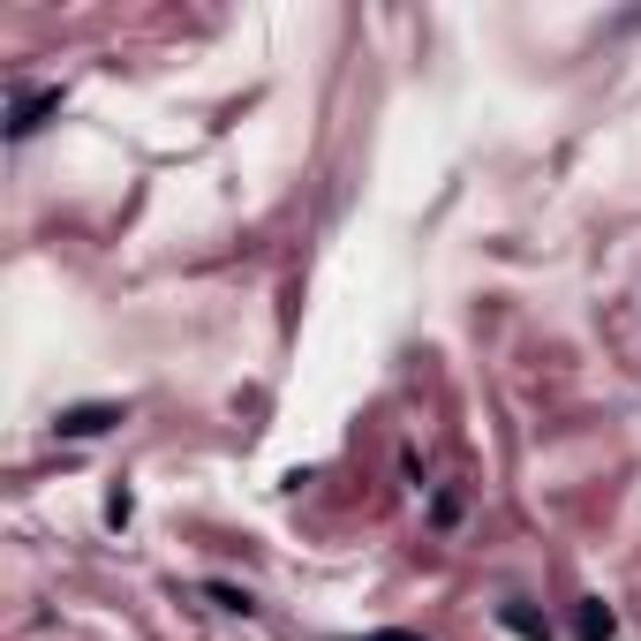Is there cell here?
Masks as SVG:
<instances>
[{"label":"cell","instance_id":"cell-1","mask_svg":"<svg viewBox=\"0 0 641 641\" xmlns=\"http://www.w3.org/2000/svg\"><path fill=\"white\" fill-rule=\"evenodd\" d=\"M61 114V84H15V114H8V137H38L46 121Z\"/></svg>","mask_w":641,"mask_h":641},{"label":"cell","instance_id":"cell-2","mask_svg":"<svg viewBox=\"0 0 641 641\" xmlns=\"http://www.w3.org/2000/svg\"><path fill=\"white\" fill-rule=\"evenodd\" d=\"M114 423H121V408H114V400H91V408H61L53 431H61V438H106Z\"/></svg>","mask_w":641,"mask_h":641},{"label":"cell","instance_id":"cell-3","mask_svg":"<svg viewBox=\"0 0 641 641\" xmlns=\"http://www.w3.org/2000/svg\"><path fill=\"white\" fill-rule=\"evenodd\" d=\"M498 627H505V634H521V641H551V619H536L521 597H513V604H498Z\"/></svg>","mask_w":641,"mask_h":641},{"label":"cell","instance_id":"cell-4","mask_svg":"<svg viewBox=\"0 0 641 641\" xmlns=\"http://www.w3.org/2000/svg\"><path fill=\"white\" fill-rule=\"evenodd\" d=\"M612 634H619V619H612V612H604V604L589 597V604L574 612V641H612Z\"/></svg>","mask_w":641,"mask_h":641},{"label":"cell","instance_id":"cell-5","mask_svg":"<svg viewBox=\"0 0 641 641\" xmlns=\"http://www.w3.org/2000/svg\"><path fill=\"white\" fill-rule=\"evenodd\" d=\"M204 597H211L219 612H242V619L257 612V597H249V589H227V581H204Z\"/></svg>","mask_w":641,"mask_h":641},{"label":"cell","instance_id":"cell-6","mask_svg":"<svg viewBox=\"0 0 641 641\" xmlns=\"http://www.w3.org/2000/svg\"><path fill=\"white\" fill-rule=\"evenodd\" d=\"M129 513H137V498H129V490H114V498H106V521H114V528H129Z\"/></svg>","mask_w":641,"mask_h":641},{"label":"cell","instance_id":"cell-7","mask_svg":"<svg viewBox=\"0 0 641 641\" xmlns=\"http://www.w3.org/2000/svg\"><path fill=\"white\" fill-rule=\"evenodd\" d=\"M347 641H423V634H408V627H377V634H347Z\"/></svg>","mask_w":641,"mask_h":641}]
</instances>
